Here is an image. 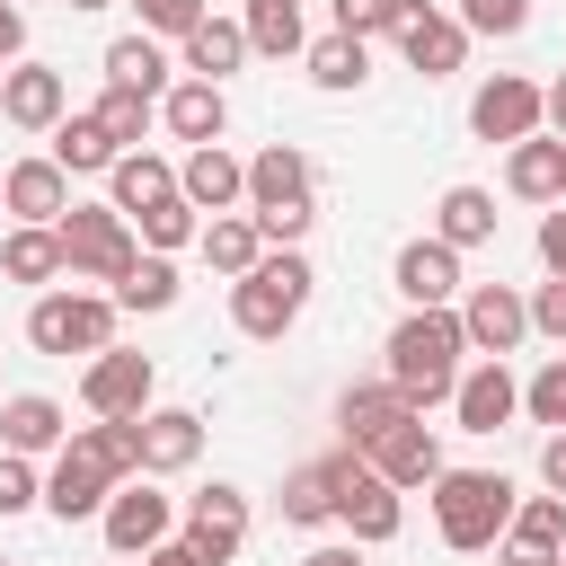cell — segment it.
Returning <instances> with one entry per match:
<instances>
[{
  "label": "cell",
  "instance_id": "cell-38",
  "mask_svg": "<svg viewBox=\"0 0 566 566\" xmlns=\"http://www.w3.org/2000/svg\"><path fill=\"white\" fill-rule=\"evenodd\" d=\"M150 106H159V97H142V88H115V80H106V97H97V124L115 133V150H142V133H150Z\"/></svg>",
  "mask_w": 566,
  "mask_h": 566
},
{
  "label": "cell",
  "instance_id": "cell-5",
  "mask_svg": "<svg viewBox=\"0 0 566 566\" xmlns=\"http://www.w3.org/2000/svg\"><path fill=\"white\" fill-rule=\"evenodd\" d=\"M248 212H256V230H265L274 248H292V239L318 221V177H310V159H301L292 142H274V150L248 159Z\"/></svg>",
  "mask_w": 566,
  "mask_h": 566
},
{
  "label": "cell",
  "instance_id": "cell-47",
  "mask_svg": "<svg viewBox=\"0 0 566 566\" xmlns=\"http://www.w3.org/2000/svg\"><path fill=\"white\" fill-rule=\"evenodd\" d=\"M539 478H548V495H566V424L539 442Z\"/></svg>",
  "mask_w": 566,
  "mask_h": 566
},
{
  "label": "cell",
  "instance_id": "cell-23",
  "mask_svg": "<svg viewBox=\"0 0 566 566\" xmlns=\"http://www.w3.org/2000/svg\"><path fill=\"white\" fill-rule=\"evenodd\" d=\"M398 416H416L398 380H354V389L336 398V424H345V442H354V451H371V442H380Z\"/></svg>",
  "mask_w": 566,
  "mask_h": 566
},
{
  "label": "cell",
  "instance_id": "cell-3",
  "mask_svg": "<svg viewBox=\"0 0 566 566\" xmlns=\"http://www.w3.org/2000/svg\"><path fill=\"white\" fill-rule=\"evenodd\" d=\"M513 478H495V469H442L433 478V531H442V548H460V557H478V548H495L504 531H513Z\"/></svg>",
  "mask_w": 566,
  "mask_h": 566
},
{
  "label": "cell",
  "instance_id": "cell-51",
  "mask_svg": "<svg viewBox=\"0 0 566 566\" xmlns=\"http://www.w3.org/2000/svg\"><path fill=\"white\" fill-rule=\"evenodd\" d=\"M548 124H557V142H566V80H548Z\"/></svg>",
  "mask_w": 566,
  "mask_h": 566
},
{
  "label": "cell",
  "instance_id": "cell-53",
  "mask_svg": "<svg viewBox=\"0 0 566 566\" xmlns=\"http://www.w3.org/2000/svg\"><path fill=\"white\" fill-rule=\"evenodd\" d=\"M71 9H115V0H71Z\"/></svg>",
  "mask_w": 566,
  "mask_h": 566
},
{
  "label": "cell",
  "instance_id": "cell-9",
  "mask_svg": "<svg viewBox=\"0 0 566 566\" xmlns=\"http://www.w3.org/2000/svg\"><path fill=\"white\" fill-rule=\"evenodd\" d=\"M469 124H478V142H531L539 124H548V88H531L522 71H495L478 97H469Z\"/></svg>",
  "mask_w": 566,
  "mask_h": 566
},
{
  "label": "cell",
  "instance_id": "cell-31",
  "mask_svg": "<svg viewBox=\"0 0 566 566\" xmlns=\"http://www.w3.org/2000/svg\"><path fill=\"white\" fill-rule=\"evenodd\" d=\"M106 177H115V212H150V203H168V195H177V168H168V159H150V150H124Z\"/></svg>",
  "mask_w": 566,
  "mask_h": 566
},
{
  "label": "cell",
  "instance_id": "cell-46",
  "mask_svg": "<svg viewBox=\"0 0 566 566\" xmlns=\"http://www.w3.org/2000/svg\"><path fill=\"white\" fill-rule=\"evenodd\" d=\"M539 265L566 274V195H557V212H539Z\"/></svg>",
  "mask_w": 566,
  "mask_h": 566
},
{
  "label": "cell",
  "instance_id": "cell-40",
  "mask_svg": "<svg viewBox=\"0 0 566 566\" xmlns=\"http://www.w3.org/2000/svg\"><path fill=\"white\" fill-rule=\"evenodd\" d=\"M522 416H531V424H566V354H548V363L522 380Z\"/></svg>",
  "mask_w": 566,
  "mask_h": 566
},
{
  "label": "cell",
  "instance_id": "cell-54",
  "mask_svg": "<svg viewBox=\"0 0 566 566\" xmlns=\"http://www.w3.org/2000/svg\"><path fill=\"white\" fill-rule=\"evenodd\" d=\"M557 566H566V548H557Z\"/></svg>",
  "mask_w": 566,
  "mask_h": 566
},
{
  "label": "cell",
  "instance_id": "cell-37",
  "mask_svg": "<svg viewBox=\"0 0 566 566\" xmlns=\"http://www.w3.org/2000/svg\"><path fill=\"white\" fill-rule=\"evenodd\" d=\"M504 539H513V548H566V495H522Z\"/></svg>",
  "mask_w": 566,
  "mask_h": 566
},
{
  "label": "cell",
  "instance_id": "cell-20",
  "mask_svg": "<svg viewBox=\"0 0 566 566\" xmlns=\"http://www.w3.org/2000/svg\"><path fill=\"white\" fill-rule=\"evenodd\" d=\"M177 195H186L195 212H230V203H248V159H230L221 142H203V150H186Z\"/></svg>",
  "mask_w": 566,
  "mask_h": 566
},
{
  "label": "cell",
  "instance_id": "cell-13",
  "mask_svg": "<svg viewBox=\"0 0 566 566\" xmlns=\"http://www.w3.org/2000/svg\"><path fill=\"white\" fill-rule=\"evenodd\" d=\"M203 566H230L239 548H248V495L239 486H203L195 504H186V531H177Z\"/></svg>",
  "mask_w": 566,
  "mask_h": 566
},
{
  "label": "cell",
  "instance_id": "cell-21",
  "mask_svg": "<svg viewBox=\"0 0 566 566\" xmlns=\"http://www.w3.org/2000/svg\"><path fill=\"white\" fill-rule=\"evenodd\" d=\"M0 203L18 212V221H62L71 212V168L44 150V159H18L9 177H0Z\"/></svg>",
  "mask_w": 566,
  "mask_h": 566
},
{
  "label": "cell",
  "instance_id": "cell-32",
  "mask_svg": "<svg viewBox=\"0 0 566 566\" xmlns=\"http://www.w3.org/2000/svg\"><path fill=\"white\" fill-rule=\"evenodd\" d=\"M106 80L115 88H142V97H168V53L150 35H115L106 44Z\"/></svg>",
  "mask_w": 566,
  "mask_h": 566
},
{
  "label": "cell",
  "instance_id": "cell-29",
  "mask_svg": "<svg viewBox=\"0 0 566 566\" xmlns=\"http://www.w3.org/2000/svg\"><path fill=\"white\" fill-rule=\"evenodd\" d=\"M53 159H62L71 177H97V168H115L124 150H115V133H106L97 106H88V115H62V124H53Z\"/></svg>",
  "mask_w": 566,
  "mask_h": 566
},
{
  "label": "cell",
  "instance_id": "cell-43",
  "mask_svg": "<svg viewBox=\"0 0 566 566\" xmlns=\"http://www.w3.org/2000/svg\"><path fill=\"white\" fill-rule=\"evenodd\" d=\"M133 9H142V27H150V35H195V27L212 18L203 0H133Z\"/></svg>",
  "mask_w": 566,
  "mask_h": 566
},
{
  "label": "cell",
  "instance_id": "cell-17",
  "mask_svg": "<svg viewBox=\"0 0 566 566\" xmlns=\"http://www.w3.org/2000/svg\"><path fill=\"white\" fill-rule=\"evenodd\" d=\"M363 460H371L389 486H433V478H442V442H433V424H424V416H398Z\"/></svg>",
  "mask_w": 566,
  "mask_h": 566
},
{
  "label": "cell",
  "instance_id": "cell-16",
  "mask_svg": "<svg viewBox=\"0 0 566 566\" xmlns=\"http://www.w3.org/2000/svg\"><path fill=\"white\" fill-rule=\"evenodd\" d=\"M80 398H88V416H150V354H124V345H106V354L88 363Z\"/></svg>",
  "mask_w": 566,
  "mask_h": 566
},
{
  "label": "cell",
  "instance_id": "cell-50",
  "mask_svg": "<svg viewBox=\"0 0 566 566\" xmlns=\"http://www.w3.org/2000/svg\"><path fill=\"white\" fill-rule=\"evenodd\" d=\"M142 566H203V557H195V548H186V539H159V548H150V557H142Z\"/></svg>",
  "mask_w": 566,
  "mask_h": 566
},
{
  "label": "cell",
  "instance_id": "cell-26",
  "mask_svg": "<svg viewBox=\"0 0 566 566\" xmlns=\"http://www.w3.org/2000/svg\"><path fill=\"white\" fill-rule=\"evenodd\" d=\"M195 248H203V265H212V274H230V283H239V274L265 256V230H256V212H212Z\"/></svg>",
  "mask_w": 566,
  "mask_h": 566
},
{
  "label": "cell",
  "instance_id": "cell-35",
  "mask_svg": "<svg viewBox=\"0 0 566 566\" xmlns=\"http://www.w3.org/2000/svg\"><path fill=\"white\" fill-rule=\"evenodd\" d=\"M327 513H336V460L292 469V478H283V522H301V531H310V522H327Z\"/></svg>",
  "mask_w": 566,
  "mask_h": 566
},
{
  "label": "cell",
  "instance_id": "cell-18",
  "mask_svg": "<svg viewBox=\"0 0 566 566\" xmlns=\"http://www.w3.org/2000/svg\"><path fill=\"white\" fill-rule=\"evenodd\" d=\"M398 292H407L416 310L460 301V292H469V283H460V248H451V239H407V248H398Z\"/></svg>",
  "mask_w": 566,
  "mask_h": 566
},
{
  "label": "cell",
  "instance_id": "cell-11",
  "mask_svg": "<svg viewBox=\"0 0 566 566\" xmlns=\"http://www.w3.org/2000/svg\"><path fill=\"white\" fill-rule=\"evenodd\" d=\"M389 35H398L407 71H424V80H451V71H460V53H469V27H460V18H442L433 0H407Z\"/></svg>",
  "mask_w": 566,
  "mask_h": 566
},
{
  "label": "cell",
  "instance_id": "cell-6",
  "mask_svg": "<svg viewBox=\"0 0 566 566\" xmlns=\"http://www.w3.org/2000/svg\"><path fill=\"white\" fill-rule=\"evenodd\" d=\"M35 354H106L115 345V292H44L27 310Z\"/></svg>",
  "mask_w": 566,
  "mask_h": 566
},
{
  "label": "cell",
  "instance_id": "cell-42",
  "mask_svg": "<svg viewBox=\"0 0 566 566\" xmlns=\"http://www.w3.org/2000/svg\"><path fill=\"white\" fill-rule=\"evenodd\" d=\"M27 504H44V478L27 469V451H0V522L27 513Z\"/></svg>",
  "mask_w": 566,
  "mask_h": 566
},
{
  "label": "cell",
  "instance_id": "cell-27",
  "mask_svg": "<svg viewBox=\"0 0 566 566\" xmlns=\"http://www.w3.org/2000/svg\"><path fill=\"white\" fill-rule=\"evenodd\" d=\"M0 274H9V283H53V274H71V265H62V230H53V221H18V230L0 239Z\"/></svg>",
  "mask_w": 566,
  "mask_h": 566
},
{
  "label": "cell",
  "instance_id": "cell-12",
  "mask_svg": "<svg viewBox=\"0 0 566 566\" xmlns=\"http://www.w3.org/2000/svg\"><path fill=\"white\" fill-rule=\"evenodd\" d=\"M460 327H469V354H513L531 336V301L513 283H469L460 292Z\"/></svg>",
  "mask_w": 566,
  "mask_h": 566
},
{
  "label": "cell",
  "instance_id": "cell-7",
  "mask_svg": "<svg viewBox=\"0 0 566 566\" xmlns=\"http://www.w3.org/2000/svg\"><path fill=\"white\" fill-rule=\"evenodd\" d=\"M53 230H62V265H71V274H88V283H124V274H133V256H142L115 203H71Z\"/></svg>",
  "mask_w": 566,
  "mask_h": 566
},
{
  "label": "cell",
  "instance_id": "cell-15",
  "mask_svg": "<svg viewBox=\"0 0 566 566\" xmlns=\"http://www.w3.org/2000/svg\"><path fill=\"white\" fill-rule=\"evenodd\" d=\"M451 416H460V433H504V424L522 416V380L504 371V354H486L478 371H460V389H451Z\"/></svg>",
  "mask_w": 566,
  "mask_h": 566
},
{
  "label": "cell",
  "instance_id": "cell-44",
  "mask_svg": "<svg viewBox=\"0 0 566 566\" xmlns=\"http://www.w3.org/2000/svg\"><path fill=\"white\" fill-rule=\"evenodd\" d=\"M398 9H407V0H336V27H345V35H389Z\"/></svg>",
  "mask_w": 566,
  "mask_h": 566
},
{
  "label": "cell",
  "instance_id": "cell-2",
  "mask_svg": "<svg viewBox=\"0 0 566 566\" xmlns=\"http://www.w3.org/2000/svg\"><path fill=\"white\" fill-rule=\"evenodd\" d=\"M460 354H469V327H460L451 301H442V310H407V318L389 327V380L407 389L416 416H424V407H451V389H460Z\"/></svg>",
  "mask_w": 566,
  "mask_h": 566
},
{
  "label": "cell",
  "instance_id": "cell-55",
  "mask_svg": "<svg viewBox=\"0 0 566 566\" xmlns=\"http://www.w3.org/2000/svg\"><path fill=\"white\" fill-rule=\"evenodd\" d=\"M0 566H9V557H0Z\"/></svg>",
  "mask_w": 566,
  "mask_h": 566
},
{
  "label": "cell",
  "instance_id": "cell-1",
  "mask_svg": "<svg viewBox=\"0 0 566 566\" xmlns=\"http://www.w3.org/2000/svg\"><path fill=\"white\" fill-rule=\"evenodd\" d=\"M133 469H142V416H97V424H80V433L53 451L44 513L88 522V513H106V495H115Z\"/></svg>",
  "mask_w": 566,
  "mask_h": 566
},
{
  "label": "cell",
  "instance_id": "cell-39",
  "mask_svg": "<svg viewBox=\"0 0 566 566\" xmlns=\"http://www.w3.org/2000/svg\"><path fill=\"white\" fill-rule=\"evenodd\" d=\"M133 221H142V248H159V256H168V248H186V239H203V221H195V203H186V195H168V203L133 212Z\"/></svg>",
  "mask_w": 566,
  "mask_h": 566
},
{
  "label": "cell",
  "instance_id": "cell-25",
  "mask_svg": "<svg viewBox=\"0 0 566 566\" xmlns=\"http://www.w3.org/2000/svg\"><path fill=\"white\" fill-rule=\"evenodd\" d=\"M504 186L522 195V203H557L566 195V142H513V159H504Z\"/></svg>",
  "mask_w": 566,
  "mask_h": 566
},
{
  "label": "cell",
  "instance_id": "cell-19",
  "mask_svg": "<svg viewBox=\"0 0 566 566\" xmlns=\"http://www.w3.org/2000/svg\"><path fill=\"white\" fill-rule=\"evenodd\" d=\"M203 460V416L195 407H150L142 416V478H177Z\"/></svg>",
  "mask_w": 566,
  "mask_h": 566
},
{
  "label": "cell",
  "instance_id": "cell-28",
  "mask_svg": "<svg viewBox=\"0 0 566 566\" xmlns=\"http://www.w3.org/2000/svg\"><path fill=\"white\" fill-rule=\"evenodd\" d=\"M177 44H186V71H195V80H230V71L256 53L239 18H203V27H195V35H177Z\"/></svg>",
  "mask_w": 566,
  "mask_h": 566
},
{
  "label": "cell",
  "instance_id": "cell-30",
  "mask_svg": "<svg viewBox=\"0 0 566 566\" xmlns=\"http://www.w3.org/2000/svg\"><path fill=\"white\" fill-rule=\"evenodd\" d=\"M433 239H451V248H486V239H495V195H486V186H451V195L433 203Z\"/></svg>",
  "mask_w": 566,
  "mask_h": 566
},
{
  "label": "cell",
  "instance_id": "cell-14",
  "mask_svg": "<svg viewBox=\"0 0 566 566\" xmlns=\"http://www.w3.org/2000/svg\"><path fill=\"white\" fill-rule=\"evenodd\" d=\"M0 115H9L18 133H53V124L71 115L62 71H53V62H9V71H0Z\"/></svg>",
  "mask_w": 566,
  "mask_h": 566
},
{
  "label": "cell",
  "instance_id": "cell-4",
  "mask_svg": "<svg viewBox=\"0 0 566 566\" xmlns=\"http://www.w3.org/2000/svg\"><path fill=\"white\" fill-rule=\"evenodd\" d=\"M310 256H292V248H265L239 283H230V318H239V336H256V345H274L301 310H310Z\"/></svg>",
  "mask_w": 566,
  "mask_h": 566
},
{
  "label": "cell",
  "instance_id": "cell-22",
  "mask_svg": "<svg viewBox=\"0 0 566 566\" xmlns=\"http://www.w3.org/2000/svg\"><path fill=\"white\" fill-rule=\"evenodd\" d=\"M159 115H168V133H177L186 150H203V142L230 133V97H221V80H177V88L159 97Z\"/></svg>",
  "mask_w": 566,
  "mask_h": 566
},
{
  "label": "cell",
  "instance_id": "cell-33",
  "mask_svg": "<svg viewBox=\"0 0 566 566\" xmlns=\"http://www.w3.org/2000/svg\"><path fill=\"white\" fill-rule=\"evenodd\" d=\"M363 71H371V35H345L336 27V35L310 44V80L318 88H363Z\"/></svg>",
  "mask_w": 566,
  "mask_h": 566
},
{
  "label": "cell",
  "instance_id": "cell-45",
  "mask_svg": "<svg viewBox=\"0 0 566 566\" xmlns=\"http://www.w3.org/2000/svg\"><path fill=\"white\" fill-rule=\"evenodd\" d=\"M531 327H539L548 345H566V274H548V283L531 292Z\"/></svg>",
  "mask_w": 566,
  "mask_h": 566
},
{
  "label": "cell",
  "instance_id": "cell-49",
  "mask_svg": "<svg viewBox=\"0 0 566 566\" xmlns=\"http://www.w3.org/2000/svg\"><path fill=\"white\" fill-rule=\"evenodd\" d=\"M301 566H363V539H336V548H310Z\"/></svg>",
  "mask_w": 566,
  "mask_h": 566
},
{
  "label": "cell",
  "instance_id": "cell-48",
  "mask_svg": "<svg viewBox=\"0 0 566 566\" xmlns=\"http://www.w3.org/2000/svg\"><path fill=\"white\" fill-rule=\"evenodd\" d=\"M18 53H27V9H9V0H0V71H9Z\"/></svg>",
  "mask_w": 566,
  "mask_h": 566
},
{
  "label": "cell",
  "instance_id": "cell-36",
  "mask_svg": "<svg viewBox=\"0 0 566 566\" xmlns=\"http://www.w3.org/2000/svg\"><path fill=\"white\" fill-rule=\"evenodd\" d=\"M115 310H177V265L150 248V256H133V274L115 283Z\"/></svg>",
  "mask_w": 566,
  "mask_h": 566
},
{
  "label": "cell",
  "instance_id": "cell-8",
  "mask_svg": "<svg viewBox=\"0 0 566 566\" xmlns=\"http://www.w3.org/2000/svg\"><path fill=\"white\" fill-rule=\"evenodd\" d=\"M327 460H336V522H345L363 548L398 539V522H407V513H398V486H389V478H380L354 442H345V451H327Z\"/></svg>",
  "mask_w": 566,
  "mask_h": 566
},
{
  "label": "cell",
  "instance_id": "cell-24",
  "mask_svg": "<svg viewBox=\"0 0 566 566\" xmlns=\"http://www.w3.org/2000/svg\"><path fill=\"white\" fill-rule=\"evenodd\" d=\"M62 442H71V416H62L53 398L27 389V398L0 407V451H27V460H35V451H62Z\"/></svg>",
  "mask_w": 566,
  "mask_h": 566
},
{
  "label": "cell",
  "instance_id": "cell-52",
  "mask_svg": "<svg viewBox=\"0 0 566 566\" xmlns=\"http://www.w3.org/2000/svg\"><path fill=\"white\" fill-rule=\"evenodd\" d=\"M504 566H557V548H504Z\"/></svg>",
  "mask_w": 566,
  "mask_h": 566
},
{
  "label": "cell",
  "instance_id": "cell-41",
  "mask_svg": "<svg viewBox=\"0 0 566 566\" xmlns=\"http://www.w3.org/2000/svg\"><path fill=\"white\" fill-rule=\"evenodd\" d=\"M460 27L469 35H522L531 27V0H460Z\"/></svg>",
  "mask_w": 566,
  "mask_h": 566
},
{
  "label": "cell",
  "instance_id": "cell-34",
  "mask_svg": "<svg viewBox=\"0 0 566 566\" xmlns=\"http://www.w3.org/2000/svg\"><path fill=\"white\" fill-rule=\"evenodd\" d=\"M239 27H248V44L274 53V62H283V53H310V35H301V0H248Z\"/></svg>",
  "mask_w": 566,
  "mask_h": 566
},
{
  "label": "cell",
  "instance_id": "cell-10",
  "mask_svg": "<svg viewBox=\"0 0 566 566\" xmlns=\"http://www.w3.org/2000/svg\"><path fill=\"white\" fill-rule=\"evenodd\" d=\"M97 522H106V548H115V557H150V548L177 531V513H168V495H159L150 478H124Z\"/></svg>",
  "mask_w": 566,
  "mask_h": 566
}]
</instances>
